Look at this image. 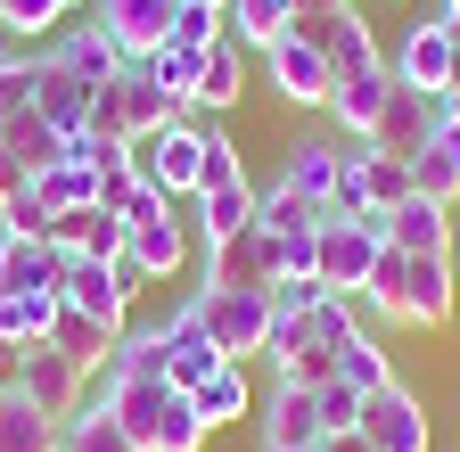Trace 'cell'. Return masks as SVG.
<instances>
[{"instance_id": "obj_36", "label": "cell", "mask_w": 460, "mask_h": 452, "mask_svg": "<svg viewBox=\"0 0 460 452\" xmlns=\"http://www.w3.org/2000/svg\"><path fill=\"white\" fill-rule=\"evenodd\" d=\"M58 329V297H0V354H25Z\"/></svg>"}, {"instance_id": "obj_30", "label": "cell", "mask_w": 460, "mask_h": 452, "mask_svg": "<svg viewBox=\"0 0 460 452\" xmlns=\"http://www.w3.org/2000/svg\"><path fill=\"white\" fill-rule=\"evenodd\" d=\"M411 190H428V198L460 206V132H452V124H436V132L411 148Z\"/></svg>"}, {"instance_id": "obj_56", "label": "cell", "mask_w": 460, "mask_h": 452, "mask_svg": "<svg viewBox=\"0 0 460 452\" xmlns=\"http://www.w3.org/2000/svg\"><path fill=\"white\" fill-rule=\"evenodd\" d=\"M206 9H230V0H206Z\"/></svg>"}, {"instance_id": "obj_43", "label": "cell", "mask_w": 460, "mask_h": 452, "mask_svg": "<svg viewBox=\"0 0 460 452\" xmlns=\"http://www.w3.org/2000/svg\"><path fill=\"white\" fill-rule=\"evenodd\" d=\"M25 107H33V49L9 41V49H0V124L25 116Z\"/></svg>"}, {"instance_id": "obj_57", "label": "cell", "mask_w": 460, "mask_h": 452, "mask_svg": "<svg viewBox=\"0 0 460 452\" xmlns=\"http://www.w3.org/2000/svg\"><path fill=\"white\" fill-rule=\"evenodd\" d=\"M436 9H460V0H436Z\"/></svg>"}, {"instance_id": "obj_19", "label": "cell", "mask_w": 460, "mask_h": 452, "mask_svg": "<svg viewBox=\"0 0 460 452\" xmlns=\"http://www.w3.org/2000/svg\"><path fill=\"white\" fill-rule=\"evenodd\" d=\"M321 49H329V75L345 83V75H378L386 66V49H378V33L362 25V9H337V17H296Z\"/></svg>"}, {"instance_id": "obj_58", "label": "cell", "mask_w": 460, "mask_h": 452, "mask_svg": "<svg viewBox=\"0 0 460 452\" xmlns=\"http://www.w3.org/2000/svg\"><path fill=\"white\" fill-rule=\"evenodd\" d=\"M452 263H460V247H452Z\"/></svg>"}, {"instance_id": "obj_9", "label": "cell", "mask_w": 460, "mask_h": 452, "mask_svg": "<svg viewBox=\"0 0 460 452\" xmlns=\"http://www.w3.org/2000/svg\"><path fill=\"white\" fill-rule=\"evenodd\" d=\"M140 288L148 279L115 255V263H99V255H66V279H58V305H75V313H91V321H107V329H132V305H140Z\"/></svg>"}, {"instance_id": "obj_45", "label": "cell", "mask_w": 460, "mask_h": 452, "mask_svg": "<svg viewBox=\"0 0 460 452\" xmlns=\"http://www.w3.org/2000/svg\"><path fill=\"white\" fill-rule=\"evenodd\" d=\"M49 222H58V214L33 198V182H25L17 198H0V239H49Z\"/></svg>"}, {"instance_id": "obj_49", "label": "cell", "mask_w": 460, "mask_h": 452, "mask_svg": "<svg viewBox=\"0 0 460 452\" xmlns=\"http://www.w3.org/2000/svg\"><path fill=\"white\" fill-rule=\"evenodd\" d=\"M313 403H321V428H329V436H337V428H362V394L345 386V378H329Z\"/></svg>"}, {"instance_id": "obj_51", "label": "cell", "mask_w": 460, "mask_h": 452, "mask_svg": "<svg viewBox=\"0 0 460 452\" xmlns=\"http://www.w3.org/2000/svg\"><path fill=\"white\" fill-rule=\"evenodd\" d=\"M321 452H370V444H362V428H337V436H321Z\"/></svg>"}, {"instance_id": "obj_16", "label": "cell", "mask_w": 460, "mask_h": 452, "mask_svg": "<svg viewBox=\"0 0 460 452\" xmlns=\"http://www.w3.org/2000/svg\"><path fill=\"white\" fill-rule=\"evenodd\" d=\"M386 247H402V255H452V247H460V214H452L444 198L411 190V198L386 214Z\"/></svg>"}, {"instance_id": "obj_10", "label": "cell", "mask_w": 460, "mask_h": 452, "mask_svg": "<svg viewBox=\"0 0 460 452\" xmlns=\"http://www.w3.org/2000/svg\"><path fill=\"white\" fill-rule=\"evenodd\" d=\"M255 58H263V75H271V91H279L288 107H313V116L329 107V91H337V75H329V49H321V41H313L296 17H288V33H279V41H263Z\"/></svg>"}, {"instance_id": "obj_59", "label": "cell", "mask_w": 460, "mask_h": 452, "mask_svg": "<svg viewBox=\"0 0 460 452\" xmlns=\"http://www.w3.org/2000/svg\"><path fill=\"white\" fill-rule=\"evenodd\" d=\"M263 452H271V444H263Z\"/></svg>"}, {"instance_id": "obj_52", "label": "cell", "mask_w": 460, "mask_h": 452, "mask_svg": "<svg viewBox=\"0 0 460 452\" xmlns=\"http://www.w3.org/2000/svg\"><path fill=\"white\" fill-rule=\"evenodd\" d=\"M337 9H362V0H296V17H337Z\"/></svg>"}, {"instance_id": "obj_46", "label": "cell", "mask_w": 460, "mask_h": 452, "mask_svg": "<svg viewBox=\"0 0 460 452\" xmlns=\"http://www.w3.org/2000/svg\"><path fill=\"white\" fill-rule=\"evenodd\" d=\"M66 156H75V164H91L99 182H107V173H124V164H132V148H124V140H107V132H91V124H83V132L66 140Z\"/></svg>"}, {"instance_id": "obj_2", "label": "cell", "mask_w": 460, "mask_h": 452, "mask_svg": "<svg viewBox=\"0 0 460 452\" xmlns=\"http://www.w3.org/2000/svg\"><path fill=\"white\" fill-rule=\"evenodd\" d=\"M91 394L124 420V436L140 452H206V420L190 412V394L172 378H115V370H99Z\"/></svg>"}, {"instance_id": "obj_34", "label": "cell", "mask_w": 460, "mask_h": 452, "mask_svg": "<svg viewBox=\"0 0 460 452\" xmlns=\"http://www.w3.org/2000/svg\"><path fill=\"white\" fill-rule=\"evenodd\" d=\"M148 75H156V91L181 107V116H198V83H206V49H181V41H164L156 58H140Z\"/></svg>"}, {"instance_id": "obj_25", "label": "cell", "mask_w": 460, "mask_h": 452, "mask_svg": "<svg viewBox=\"0 0 460 452\" xmlns=\"http://www.w3.org/2000/svg\"><path fill=\"white\" fill-rule=\"evenodd\" d=\"M66 255L49 239H0V297H58Z\"/></svg>"}, {"instance_id": "obj_8", "label": "cell", "mask_w": 460, "mask_h": 452, "mask_svg": "<svg viewBox=\"0 0 460 452\" xmlns=\"http://www.w3.org/2000/svg\"><path fill=\"white\" fill-rule=\"evenodd\" d=\"M172 116H181V107H172L164 91H156V75L148 66H124L107 91H91V132H107V140H148V132H164Z\"/></svg>"}, {"instance_id": "obj_31", "label": "cell", "mask_w": 460, "mask_h": 452, "mask_svg": "<svg viewBox=\"0 0 460 452\" xmlns=\"http://www.w3.org/2000/svg\"><path fill=\"white\" fill-rule=\"evenodd\" d=\"M0 452H58V420L0 378Z\"/></svg>"}, {"instance_id": "obj_17", "label": "cell", "mask_w": 460, "mask_h": 452, "mask_svg": "<svg viewBox=\"0 0 460 452\" xmlns=\"http://www.w3.org/2000/svg\"><path fill=\"white\" fill-rule=\"evenodd\" d=\"M222 362H230V354L206 337V321H198V297H181V305L164 313V378L190 394V386H198L206 370H222Z\"/></svg>"}, {"instance_id": "obj_6", "label": "cell", "mask_w": 460, "mask_h": 452, "mask_svg": "<svg viewBox=\"0 0 460 452\" xmlns=\"http://www.w3.org/2000/svg\"><path fill=\"white\" fill-rule=\"evenodd\" d=\"M198 297V321H206V337L230 354V362H263V346H271V288H190Z\"/></svg>"}, {"instance_id": "obj_20", "label": "cell", "mask_w": 460, "mask_h": 452, "mask_svg": "<svg viewBox=\"0 0 460 452\" xmlns=\"http://www.w3.org/2000/svg\"><path fill=\"white\" fill-rule=\"evenodd\" d=\"M255 362H222V370H206L198 386H190V412L206 420V436L214 428H239V420H255Z\"/></svg>"}, {"instance_id": "obj_32", "label": "cell", "mask_w": 460, "mask_h": 452, "mask_svg": "<svg viewBox=\"0 0 460 452\" xmlns=\"http://www.w3.org/2000/svg\"><path fill=\"white\" fill-rule=\"evenodd\" d=\"M58 452H140V444L124 436V420H115L99 394H83V403H75V420L58 428Z\"/></svg>"}, {"instance_id": "obj_33", "label": "cell", "mask_w": 460, "mask_h": 452, "mask_svg": "<svg viewBox=\"0 0 460 452\" xmlns=\"http://www.w3.org/2000/svg\"><path fill=\"white\" fill-rule=\"evenodd\" d=\"M115 337H124V329H107V321H91V313H75V305H58L49 346H58V354H75V362L99 378V370H107V354H115Z\"/></svg>"}, {"instance_id": "obj_11", "label": "cell", "mask_w": 460, "mask_h": 452, "mask_svg": "<svg viewBox=\"0 0 460 452\" xmlns=\"http://www.w3.org/2000/svg\"><path fill=\"white\" fill-rule=\"evenodd\" d=\"M9 386L25 394V403H41L58 428H66L75 420V403H83V394H91V370L75 362V354H58L49 346V337H41V346H25V354H9Z\"/></svg>"}, {"instance_id": "obj_28", "label": "cell", "mask_w": 460, "mask_h": 452, "mask_svg": "<svg viewBox=\"0 0 460 452\" xmlns=\"http://www.w3.org/2000/svg\"><path fill=\"white\" fill-rule=\"evenodd\" d=\"M190 206H198V214H190V231H198V247H222V239H239V231H255V182H239V190H198Z\"/></svg>"}, {"instance_id": "obj_22", "label": "cell", "mask_w": 460, "mask_h": 452, "mask_svg": "<svg viewBox=\"0 0 460 452\" xmlns=\"http://www.w3.org/2000/svg\"><path fill=\"white\" fill-rule=\"evenodd\" d=\"M255 420H263V444L271 452H321V403H313V394L305 386H271L263 394V403H255Z\"/></svg>"}, {"instance_id": "obj_18", "label": "cell", "mask_w": 460, "mask_h": 452, "mask_svg": "<svg viewBox=\"0 0 460 452\" xmlns=\"http://www.w3.org/2000/svg\"><path fill=\"white\" fill-rule=\"evenodd\" d=\"M41 49H49V58H58V66H66V75H75L83 91H107L115 75H124V66H132V58H124V49H115V41L99 33V17H91V25H58V33L41 41Z\"/></svg>"}, {"instance_id": "obj_41", "label": "cell", "mask_w": 460, "mask_h": 452, "mask_svg": "<svg viewBox=\"0 0 460 452\" xmlns=\"http://www.w3.org/2000/svg\"><path fill=\"white\" fill-rule=\"evenodd\" d=\"M107 370L115 378H164V321L156 329H124V337H115V354H107Z\"/></svg>"}, {"instance_id": "obj_23", "label": "cell", "mask_w": 460, "mask_h": 452, "mask_svg": "<svg viewBox=\"0 0 460 452\" xmlns=\"http://www.w3.org/2000/svg\"><path fill=\"white\" fill-rule=\"evenodd\" d=\"M337 164H345V140H337V132L296 140V148L279 156V190H296L305 206H321V214H329V198H337Z\"/></svg>"}, {"instance_id": "obj_55", "label": "cell", "mask_w": 460, "mask_h": 452, "mask_svg": "<svg viewBox=\"0 0 460 452\" xmlns=\"http://www.w3.org/2000/svg\"><path fill=\"white\" fill-rule=\"evenodd\" d=\"M394 9H420V0H394Z\"/></svg>"}, {"instance_id": "obj_37", "label": "cell", "mask_w": 460, "mask_h": 452, "mask_svg": "<svg viewBox=\"0 0 460 452\" xmlns=\"http://www.w3.org/2000/svg\"><path fill=\"white\" fill-rule=\"evenodd\" d=\"M230 25V41H239V49H263V41H279L288 33V17H296V0H230V9H222Z\"/></svg>"}, {"instance_id": "obj_3", "label": "cell", "mask_w": 460, "mask_h": 452, "mask_svg": "<svg viewBox=\"0 0 460 452\" xmlns=\"http://www.w3.org/2000/svg\"><path fill=\"white\" fill-rule=\"evenodd\" d=\"M190 255H198V231L181 222V206L156 198V190L140 182V190L124 198V263L148 279V288H164V279L190 271Z\"/></svg>"}, {"instance_id": "obj_39", "label": "cell", "mask_w": 460, "mask_h": 452, "mask_svg": "<svg viewBox=\"0 0 460 452\" xmlns=\"http://www.w3.org/2000/svg\"><path fill=\"white\" fill-rule=\"evenodd\" d=\"M337 378L354 386V394H378V386H394V354H386V337H378V329H362L354 346L337 354Z\"/></svg>"}, {"instance_id": "obj_40", "label": "cell", "mask_w": 460, "mask_h": 452, "mask_svg": "<svg viewBox=\"0 0 460 452\" xmlns=\"http://www.w3.org/2000/svg\"><path fill=\"white\" fill-rule=\"evenodd\" d=\"M255 222H263L271 239H313V231H321V206H305L296 190L271 182V190H255Z\"/></svg>"}, {"instance_id": "obj_29", "label": "cell", "mask_w": 460, "mask_h": 452, "mask_svg": "<svg viewBox=\"0 0 460 452\" xmlns=\"http://www.w3.org/2000/svg\"><path fill=\"white\" fill-rule=\"evenodd\" d=\"M239 99H247V49L239 41H214L206 49V83H198V116H239Z\"/></svg>"}, {"instance_id": "obj_1", "label": "cell", "mask_w": 460, "mask_h": 452, "mask_svg": "<svg viewBox=\"0 0 460 452\" xmlns=\"http://www.w3.org/2000/svg\"><path fill=\"white\" fill-rule=\"evenodd\" d=\"M354 305H362L370 329H452V313H460V263L452 255L378 247V263H370Z\"/></svg>"}, {"instance_id": "obj_53", "label": "cell", "mask_w": 460, "mask_h": 452, "mask_svg": "<svg viewBox=\"0 0 460 452\" xmlns=\"http://www.w3.org/2000/svg\"><path fill=\"white\" fill-rule=\"evenodd\" d=\"M444 124H452V132H460V83H452V91H444Z\"/></svg>"}, {"instance_id": "obj_13", "label": "cell", "mask_w": 460, "mask_h": 452, "mask_svg": "<svg viewBox=\"0 0 460 452\" xmlns=\"http://www.w3.org/2000/svg\"><path fill=\"white\" fill-rule=\"evenodd\" d=\"M362 444L370 452H428V403L411 386H378V394H362Z\"/></svg>"}, {"instance_id": "obj_38", "label": "cell", "mask_w": 460, "mask_h": 452, "mask_svg": "<svg viewBox=\"0 0 460 452\" xmlns=\"http://www.w3.org/2000/svg\"><path fill=\"white\" fill-rule=\"evenodd\" d=\"M0 148H9L25 173H41V164H58V156H66V132H49L33 107H25V116H9V124H0Z\"/></svg>"}, {"instance_id": "obj_48", "label": "cell", "mask_w": 460, "mask_h": 452, "mask_svg": "<svg viewBox=\"0 0 460 452\" xmlns=\"http://www.w3.org/2000/svg\"><path fill=\"white\" fill-rule=\"evenodd\" d=\"M321 297H329V279H321V271H296V279H279V288H271V313L296 321V313H313Z\"/></svg>"}, {"instance_id": "obj_44", "label": "cell", "mask_w": 460, "mask_h": 452, "mask_svg": "<svg viewBox=\"0 0 460 452\" xmlns=\"http://www.w3.org/2000/svg\"><path fill=\"white\" fill-rule=\"evenodd\" d=\"M239 182H247V156H239V140L214 124L206 132V164H198V190H239Z\"/></svg>"}, {"instance_id": "obj_26", "label": "cell", "mask_w": 460, "mask_h": 452, "mask_svg": "<svg viewBox=\"0 0 460 452\" xmlns=\"http://www.w3.org/2000/svg\"><path fill=\"white\" fill-rule=\"evenodd\" d=\"M386 91H394V66H378V75H345V83L329 91V107H321V116L337 124V140H370V124H378Z\"/></svg>"}, {"instance_id": "obj_47", "label": "cell", "mask_w": 460, "mask_h": 452, "mask_svg": "<svg viewBox=\"0 0 460 452\" xmlns=\"http://www.w3.org/2000/svg\"><path fill=\"white\" fill-rule=\"evenodd\" d=\"M222 9H206V0H181V9H172V41H181V49H214L222 41Z\"/></svg>"}, {"instance_id": "obj_54", "label": "cell", "mask_w": 460, "mask_h": 452, "mask_svg": "<svg viewBox=\"0 0 460 452\" xmlns=\"http://www.w3.org/2000/svg\"><path fill=\"white\" fill-rule=\"evenodd\" d=\"M75 9H99V0H66V17H75Z\"/></svg>"}, {"instance_id": "obj_21", "label": "cell", "mask_w": 460, "mask_h": 452, "mask_svg": "<svg viewBox=\"0 0 460 452\" xmlns=\"http://www.w3.org/2000/svg\"><path fill=\"white\" fill-rule=\"evenodd\" d=\"M444 124V99L436 91H386V107H378V124H370V148H386V156H411L428 132Z\"/></svg>"}, {"instance_id": "obj_27", "label": "cell", "mask_w": 460, "mask_h": 452, "mask_svg": "<svg viewBox=\"0 0 460 452\" xmlns=\"http://www.w3.org/2000/svg\"><path fill=\"white\" fill-rule=\"evenodd\" d=\"M49 247H58V255H99V263H115V255H124V214L75 206V214L49 222Z\"/></svg>"}, {"instance_id": "obj_4", "label": "cell", "mask_w": 460, "mask_h": 452, "mask_svg": "<svg viewBox=\"0 0 460 452\" xmlns=\"http://www.w3.org/2000/svg\"><path fill=\"white\" fill-rule=\"evenodd\" d=\"M206 116H172L164 132H148V140H132V173L156 190V198H198V164H206Z\"/></svg>"}, {"instance_id": "obj_12", "label": "cell", "mask_w": 460, "mask_h": 452, "mask_svg": "<svg viewBox=\"0 0 460 452\" xmlns=\"http://www.w3.org/2000/svg\"><path fill=\"white\" fill-rule=\"evenodd\" d=\"M386 66H394V83H402V91H436V99H444V91L460 83V49H452L444 9H436V17H420V25H402V41H394V58H386Z\"/></svg>"}, {"instance_id": "obj_7", "label": "cell", "mask_w": 460, "mask_h": 452, "mask_svg": "<svg viewBox=\"0 0 460 452\" xmlns=\"http://www.w3.org/2000/svg\"><path fill=\"white\" fill-rule=\"evenodd\" d=\"M402 198H411V156H386V148H370V140H345L329 214H394Z\"/></svg>"}, {"instance_id": "obj_15", "label": "cell", "mask_w": 460, "mask_h": 452, "mask_svg": "<svg viewBox=\"0 0 460 452\" xmlns=\"http://www.w3.org/2000/svg\"><path fill=\"white\" fill-rule=\"evenodd\" d=\"M263 362H271V386H305V394H321V386L337 378V354L321 346V337H313L305 321H271V346H263Z\"/></svg>"}, {"instance_id": "obj_5", "label": "cell", "mask_w": 460, "mask_h": 452, "mask_svg": "<svg viewBox=\"0 0 460 452\" xmlns=\"http://www.w3.org/2000/svg\"><path fill=\"white\" fill-rule=\"evenodd\" d=\"M386 247V214H321L313 239V271L329 279V297H362V279Z\"/></svg>"}, {"instance_id": "obj_50", "label": "cell", "mask_w": 460, "mask_h": 452, "mask_svg": "<svg viewBox=\"0 0 460 452\" xmlns=\"http://www.w3.org/2000/svg\"><path fill=\"white\" fill-rule=\"evenodd\" d=\"M25 182H33V173H25V164H17V156H9V148H0V198H17V190H25Z\"/></svg>"}, {"instance_id": "obj_42", "label": "cell", "mask_w": 460, "mask_h": 452, "mask_svg": "<svg viewBox=\"0 0 460 452\" xmlns=\"http://www.w3.org/2000/svg\"><path fill=\"white\" fill-rule=\"evenodd\" d=\"M0 25H9V41H49L66 25V0H0Z\"/></svg>"}, {"instance_id": "obj_14", "label": "cell", "mask_w": 460, "mask_h": 452, "mask_svg": "<svg viewBox=\"0 0 460 452\" xmlns=\"http://www.w3.org/2000/svg\"><path fill=\"white\" fill-rule=\"evenodd\" d=\"M172 9H181V0H99L91 17H99V33L140 66V58H156V49L172 41Z\"/></svg>"}, {"instance_id": "obj_35", "label": "cell", "mask_w": 460, "mask_h": 452, "mask_svg": "<svg viewBox=\"0 0 460 452\" xmlns=\"http://www.w3.org/2000/svg\"><path fill=\"white\" fill-rule=\"evenodd\" d=\"M33 198H41L49 214L99 206V173H91V164H75V156H58V164H41V173H33Z\"/></svg>"}, {"instance_id": "obj_24", "label": "cell", "mask_w": 460, "mask_h": 452, "mask_svg": "<svg viewBox=\"0 0 460 452\" xmlns=\"http://www.w3.org/2000/svg\"><path fill=\"white\" fill-rule=\"evenodd\" d=\"M33 116H41L49 132H66V140L91 124V91H83L66 66H58L49 49H33Z\"/></svg>"}]
</instances>
